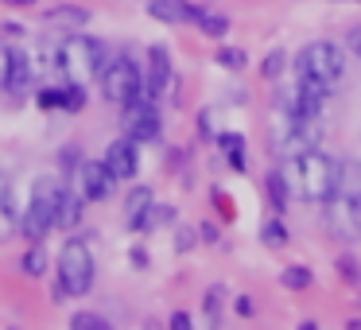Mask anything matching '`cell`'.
Here are the masks:
<instances>
[{"label":"cell","mask_w":361,"mask_h":330,"mask_svg":"<svg viewBox=\"0 0 361 330\" xmlns=\"http://www.w3.org/2000/svg\"><path fill=\"white\" fill-rule=\"evenodd\" d=\"M295 183L303 190V198L311 202H326L338 190V164L319 148H307L295 156Z\"/></svg>","instance_id":"1"},{"label":"cell","mask_w":361,"mask_h":330,"mask_svg":"<svg viewBox=\"0 0 361 330\" xmlns=\"http://www.w3.org/2000/svg\"><path fill=\"white\" fill-rule=\"evenodd\" d=\"M94 283V252L82 237H71L59 252V295H86Z\"/></svg>","instance_id":"2"},{"label":"cell","mask_w":361,"mask_h":330,"mask_svg":"<svg viewBox=\"0 0 361 330\" xmlns=\"http://www.w3.org/2000/svg\"><path fill=\"white\" fill-rule=\"evenodd\" d=\"M59 179H51V175H43L39 183H35L32 190V202H27L24 218H20V233L27 237V241H43L47 237V229L55 226V206H59Z\"/></svg>","instance_id":"3"},{"label":"cell","mask_w":361,"mask_h":330,"mask_svg":"<svg viewBox=\"0 0 361 330\" xmlns=\"http://www.w3.org/2000/svg\"><path fill=\"white\" fill-rule=\"evenodd\" d=\"M295 66H299V78H314L322 86H334L345 74V59L334 43H311V47H303Z\"/></svg>","instance_id":"4"},{"label":"cell","mask_w":361,"mask_h":330,"mask_svg":"<svg viewBox=\"0 0 361 330\" xmlns=\"http://www.w3.org/2000/svg\"><path fill=\"white\" fill-rule=\"evenodd\" d=\"M59 66L74 78H94V74L105 71V47L97 39H86V35H74V39L63 43L59 51Z\"/></svg>","instance_id":"5"},{"label":"cell","mask_w":361,"mask_h":330,"mask_svg":"<svg viewBox=\"0 0 361 330\" xmlns=\"http://www.w3.org/2000/svg\"><path fill=\"white\" fill-rule=\"evenodd\" d=\"M102 90H105V97H109L113 105H128L133 97H140L144 74L136 71V63L128 55H121V59H113V63L102 71Z\"/></svg>","instance_id":"6"},{"label":"cell","mask_w":361,"mask_h":330,"mask_svg":"<svg viewBox=\"0 0 361 330\" xmlns=\"http://www.w3.org/2000/svg\"><path fill=\"white\" fill-rule=\"evenodd\" d=\"M326 226L338 241L361 237V198L357 195H330L326 198Z\"/></svg>","instance_id":"7"},{"label":"cell","mask_w":361,"mask_h":330,"mask_svg":"<svg viewBox=\"0 0 361 330\" xmlns=\"http://www.w3.org/2000/svg\"><path fill=\"white\" fill-rule=\"evenodd\" d=\"M125 121H128V140H156L159 136V113H156V97H133L125 105Z\"/></svg>","instance_id":"8"},{"label":"cell","mask_w":361,"mask_h":330,"mask_svg":"<svg viewBox=\"0 0 361 330\" xmlns=\"http://www.w3.org/2000/svg\"><path fill=\"white\" fill-rule=\"evenodd\" d=\"M113 183H117V175L109 171L105 159H90V164H82V190H86V198L105 202V198L113 195Z\"/></svg>","instance_id":"9"},{"label":"cell","mask_w":361,"mask_h":330,"mask_svg":"<svg viewBox=\"0 0 361 330\" xmlns=\"http://www.w3.org/2000/svg\"><path fill=\"white\" fill-rule=\"evenodd\" d=\"M148 16L159 20V24H187V20L202 16V8H198V4H187V0H152Z\"/></svg>","instance_id":"10"},{"label":"cell","mask_w":361,"mask_h":330,"mask_svg":"<svg viewBox=\"0 0 361 330\" xmlns=\"http://www.w3.org/2000/svg\"><path fill=\"white\" fill-rule=\"evenodd\" d=\"M105 164H109V171L117 175V179H133L136 167H140V159H136V140H113L109 152H105Z\"/></svg>","instance_id":"11"},{"label":"cell","mask_w":361,"mask_h":330,"mask_svg":"<svg viewBox=\"0 0 361 330\" xmlns=\"http://www.w3.org/2000/svg\"><path fill=\"white\" fill-rule=\"evenodd\" d=\"M167 82H171V59H167L164 47H152L148 51V94L159 97L167 90Z\"/></svg>","instance_id":"12"},{"label":"cell","mask_w":361,"mask_h":330,"mask_svg":"<svg viewBox=\"0 0 361 330\" xmlns=\"http://www.w3.org/2000/svg\"><path fill=\"white\" fill-rule=\"evenodd\" d=\"M32 86V63L24 51H8V74H4V90L8 94H27Z\"/></svg>","instance_id":"13"},{"label":"cell","mask_w":361,"mask_h":330,"mask_svg":"<svg viewBox=\"0 0 361 330\" xmlns=\"http://www.w3.org/2000/svg\"><path fill=\"white\" fill-rule=\"evenodd\" d=\"M43 20H47V28L78 32V28H86V24H90V12H86V8H74V4H59V8H51Z\"/></svg>","instance_id":"14"},{"label":"cell","mask_w":361,"mask_h":330,"mask_svg":"<svg viewBox=\"0 0 361 330\" xmlns=\"http://www.w3.org/2000/svg\"><path fill=\"white\" fill-rule=\"evenodd\" d=\"M82 221V202H78V195L74 190H59V206H55V226H63V229H71V226H78Z\"/></svg>","instance_id":"15"},{"label":"cell","mask_w":361,"mask_h":330,"mask_svg":"<svg viewBox=\"0 0 361 330\" xmlns=\"http://www.w3.org/2000/svg\"><path fill=\"white\" fill-rule=\"evenodd\" d=\"M156 202V198H152V190L148 187H136L133 195H128V202H125V218H128V226H140V218L144 214H148V206Z\"/></svg>","instance_id":"16"},{"label":"cell","mask_w":361,"mask_h":330,"mask_svg":"<svg viewBox=\"0 0 361 330\" xmlns=\"http://www.w3.org/2000/svg\"><path fill=\"white\" fill-rule=\"evenodd\" d=\"M280 283H283V288H291V291H307L314 283V276L307 272V268L291 264V268H283V272H280Z\"/></svg>","instance_id":"17"},{"label":"cell","mask_w":361,"mask_h":330,"mask_svg":"<svg viewBox=\"0 0 361 330\" xmlns=\"http://www.w3.org/2000/svg\"><path fill=\"white\" fill-rule=\"evenodd\" d=\"M171 218H175L171 206H156V202H152V206H148V214L140 218V226H136V229H159L164 221H171Z\"/></svg>","instance_id":"18"},{"label":"cell","mask_w":361,"mask_h":330,"mask_svg":"<svg viewBox=\"0 0 361 330\" xmlns=\"http://www.w3.org/2000/svg\"><path fill=\"white\" fill-rule=\"evenodd\" d=\"M195 24L202 28L206 35H214V39H221V35L229 32V20H226V16H214V12H206V8H202V16H198Z\"/></svg>","instance_id":"19"},{"label":"cell","mask_w":361,"mask_h":330,"mask_svg":"<svg viewBox=\"0 0 361 330\" xmlns=\"http://www.w3.org/2000/svg\"><path fill=\"white\" fill-rule=\"evenodd\" d=\"M268 202H272L276 210H283V206H288V183H283L280 171L268 175Z\"/></svg>","instance_id":"20"},{"label":"cell","mask_w":361,"mask_h":330,"mask_svg":"<svg viewBox=\"0 0 361 330\" xmlns=\"http://www.w3.org/2000/svg\"><path fill=\"white\" fill-rule=\"evenodd\" d=\"M221 148H226V156H229V164L237 167V171H245V140L241 136H221Z\"/></svg>","instance_id":"21"},{"label":"cell","mask_w":361,"mask_h":330,"mask_svg":"<svg viewBox=\"0 0 361 330\" xmlns=\"http://www.w3.org/2000/svg\"><path fill=\"white\" fill-rule=\"evenodd\" d=\"M12 233H20V221H16V214H12L8 198H4V202H0V241H8Z\"/></svg>","instance_id":"22"},{"label":"cell","mask_w":361,"mask_h":330,"mask_svg":"<svg viewBox=\"0 0 361 330\" xmlns=\"http://www.w3.org/2000/svg\"><path fill=\"white\" fill-rule=\"evenodd\" d=\"M260 237H264V245H272V249H280V245L288 241V229H283V221H264V229H260Z\"/></svg>","instance_id":"23"},{"label":"cell","mask_w":361,"mask_h":330,"mask_svg":"<svg viewBox=\"0 0 361 330\" xmlns=\"http://www.w3.org/2000/svg\"><path fill=\"white\" fill-rule=\"evenodd\" d=\"M74 330H109V322H105L102 314L82 311V314H74Z\"/></svg>","instance_id":"24"},{"label":"cell","mask_w":361,"mask_h":330,"mask_svg":"<svg viewBox=\"0 0 361 330\" xmlns=\"http://www.w3.org/2000/svg\"><path fill=\"white\" fill-rule=\"evenodd\" d=\"M43 268H47V252H43V249H27V257H24V272H27V276H39Z\"/></svg>","instance_id":"25"},{"label":"cell","mask_w":361,"mask_h":330,"mask_svg":"<svg viewBox=\"0 0 361 330\" xmlns=\"http://www.w3.org/2000/svg\"><path fill=\"white\" fill-rule=\"evenodd\" d=\"M218 63H221V66H229V71H241V66H245V51H237V47H221V51H218Z\"/></svg>","instance_id":"26"},{"label":"cell","mask_w":361,"mask_h":330,"mask_svg":"<svg viewBox=\"0 0 361 330\" xmlns=\"http://www.w3.org/2000/svg\"><path fill=\"white\" fill-rule=\"evenodd\" d=\"M82 105H86V90H82V86H71V90H63V109L78 113Z\"/></svg>","instance_id":"27"},{"label":"cell","mask_w":361,"mask_h":330,"mask_svg":"<svg viewBox=\"0 0 361 330\" xmlns=\"http://www.w3.org/2000/svg\"><path fill=\"white\" fill-rule=\"evenodd\" d=\"M39 105H43V109H59V105H63V90H43Z\"/></svg>","instance_id":"28"},{"label":"cell","mask_w":361,"mask_h":330,"mask_svg":"<svg viewBox=\"0 0 361 330\" xmlns=\"http://www.w3.org/2000/svg\"><path fill=\"white\" fill-rule=\"evenodd\" d=\"M280 66H283V51H272V55H268V63H264V78H276V74H280Z\"/></svg>","instance_id":"29"},{"label":"cell","mask_w":361,"mask_h":330,"mask_svg":"<svg viewBox=\"0 0 361 330\" xmlns=\"http://www.w3.org/2000/svg\"><path fill=\"white\" fill-rule=\"evenodd\" d=\"M171 330H190V314H171Z\"/></svg>","instance_id":"30"},{"label":"cell","mask_w":361,"mask_h":330,"mask_svg":"<svg viewBox=\"0 0 361 330\" xmlns=\"http://www.w3.org/2000/svg\"><path fill=\"white\" fill-rule=\"evenodd\" d=\"M350 51H353V55L361 59V24H357V28H353V32H350Z\"/></svg>","instance_id":"31"},{"label":"cell","mask_w":361,"mask_h":330,"mask_svg":"<svg viewBox=\"0 0 361 330\" xmlns=\"http://www.w3.org/2000/svg\"><path fill=\"white\" fill-rule=\"evenodd\" d=\"M4 74H8V51L0 47V86H4Z\"/></svg>","instance_id":"32"},{"label":"cell","mask_w":361,"mask_h":330,"mask_svg":"<svg viewBox=\"0 0 361 330\" xmlns=\"http://www.w3.org/2000/svg\"><path fill=\"white\" fill-rule=\"evenodd\" d=\"M4 198H8V175L0 171V202H4Z\"/></svg>","instance_id":"33"},{"label":"cell","mask_w":361,"mask_h":330,"mask_svg":"<svg viewBox=\"0 0 361 330\" xmlns=\"http://www.w3.org/2000/svg\"><path fill=\"white\" fill-rule=\"evenodd\" d=\"M4 4H35V0H4Z\"/></svg>","instance_id":"34"},{"label":"cell","mask_w":361,"mask_h":330,"mask_svg":"<svg viewBox=\"0 0 361 330\" xmlns=\"http://www.w3.org/2000/svg\"><path fill=\"white\" fill-rule=\"evenodd\" d=\"M345 330H361V322H350V326H345Z\"/></svg>","instance_id":"35"},{"label":"cell","mask_w":361,"mask_h":330,"mask_svg":"<svg viewBox=\"0 0 361 330\" xmlns=\"http://www.w3.org/2000/svg\"><path fill=\"white\" fill-rule=\"evenodd\" d=\"M299 330H314V322H303V326H299Z\"/></svg>","instance_id":"36"}]
</instances>
